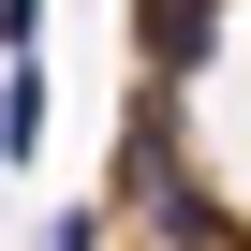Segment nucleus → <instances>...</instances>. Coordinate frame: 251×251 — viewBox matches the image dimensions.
Segmentation results:
<instances>
[{
    "label": "nucleus",
    "instance_id": "f257e3e1",
    "mask_svg": "<svg viewBox=\"0 0 251 251\" xmlns=\"http://www.w3.org/2000/svg\"><path fill=\"white\" fill-rule=\"evenodd\" d=\"M45 148V59H0V177Z\"/></svg>",
    "mask_w": 251,
    "mask_h": 251
},
{
    "label": "nucleus",
    "instance_id": "f03ea898",
    "mask_svg": "<svg viewBox=\"0 0 251 251\" xmlns=\"http://www.w3.org/2000/svg\"><path fill=\"white\" fill-rule=\"evenodd\" d=\"M0 59H45V0H0Z\"/></svg>",
    "mask_w": 251,
    "mask_h": 251
}]
</instances>
